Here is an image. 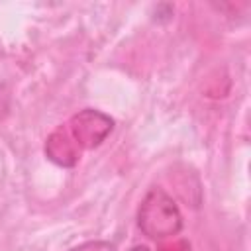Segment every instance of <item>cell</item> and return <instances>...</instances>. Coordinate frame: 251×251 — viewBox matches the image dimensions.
Listing matches in <instances>:
<instances>
[{"label":"cell","instance_id":"obj_1","mask_svg":"<svg viewBox=\"0 0 251 251\" xmlns=\"http://www.w3.org/2000/svg\"><path fill=\"white\" fill-rule=\"evenodd\" d=\"M139 229L153 239L175 235L182 227V216L175 200L163 188H151L137 212Z\"/></svg>","mask_w":251,"mask_h":251},{"label":"cell","instance_id":"obj_2","mask_svg":"<svg viewBox=\"0 0 251 251\" xmlns=\"http://www.w3.org/2000/svg\"><path fill=\"white\" fill-rule=\"evenodd\" d=\"M73 251H114V245L104 243V241H96V243H86L82 247H76Z\"/></svg>","mask_w":251,"mask_h":251},{"label":"cell","instance_id":"obj_3","mask_svg":"<svg viewBox=\"0 0 251 251\" xmlns=\"http://www.w3.org/2000/svg\"><path fill=\"white\" fill-rule=\"evenodd\" d=\"M131 251H149V249H147V247H143V245H137V247H133Z\"/></svg>","mask_w":251,"mask_h":251}]
</instances>
